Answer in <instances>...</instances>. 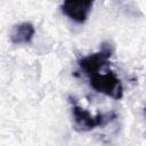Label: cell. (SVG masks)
<instances>
[{
	"instance_id": "cell-3",
	"label": "cell",
	"mask_w": 146,
	"mask_h": 146,
	"mask_svg": "<svg viewBox=\"0 0 146 146\" xmlns=\"http://www.w3.org/2000/svg\"><path fill=\"white\" fill-rule=\"evenodd\" d=\"M72 115L74 120V127L79 131H89L96 127L104 125L111 120L110 114H98L96 116L91 115L88 111L74 104L72 106Z\"/></svg>"
},
{
	"instance_id": "cell-5",
	"label": "cell",
	"mask_w": 146,
	"mask_h": 146,
	"mask_svg": "<svg viewBox=\"0 0 146 146\" xmlns=\"http://www.w3.org/2000/svg\"><path fill=\"white\" fill-rule=\"evenodd\" d=\"M34 33V26L29 22H23L19 24H15L11 27L9 38L14 44H26L32 41Z\"/></svg>"
},
{
	"instance_id": "cell-4",
	"label": "cell",
	"mask_w": 146,
	"mask_h": 146,
	"mask_svg": "<svg viewBox=\"0 0 146 146\" xmlns=\"http://www.w3.org/2000/svg\"><path fill=\"white\" fill-rule=\"evenodd\" d=\"M91 1H64L60 6V9L64 15L76 23H84L92 8Z\"/></svg>"
},
{
	"instance_id": "cell-1",
	"label": "cell",
	"mask_w": 146,
	"mask_h": 146,
	"mask_svg": "<svg viewBox=\"0 0 146 146\" xmlns=\"http://www.w3.org/2000/svg\"><path fill=\"white\" fill-rule=\"evenodd\" d=\"M90 86L97 92L104 94L114 99H121L123 96V87L121 80L115 73L107 71L90 76Z\"/></svg>"
},
{
	"instance_id": "cell-2",
	"label": "cell",
	"mask_w": 146,
	"mask_h": 146,
	"mask_svg": "<svg viewBox=\"0 0 146 146\" xmlns=\"http://www.w3.org/2000/svg\"><path fill=\"white\" fill-rule=\"evenodd\" d=\"M113 51H114L113 47L108 42H105L102 44V48L99 51L82 57L79 60V66L90 78V76L99 73V70L103 66L107 65L108 59L112 56Z\"/></svg>"
}]
</instances>
